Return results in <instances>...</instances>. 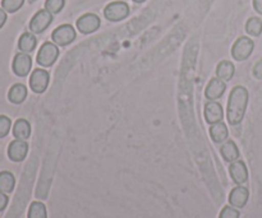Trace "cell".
<instances>
[{
  "label": "cell",
  "mask_w": 262,
  "mask_h": 218,
  "mask_svg": "<svg viewBox=\"0 0 262 218\" xmlns=\"http://www.w3.org/2000/svg\"><path fill=\"white\" fill-rule=\"evenodd\" d=\"M248 104V91L242 86H238L233 88L230 92L229 101H228L227 117L230 125H238L242 123L245 117L246 110Z\"/></svg>",
  "instance_id": "obj_1"
},
{
  "label": "cell",
  "mask_w": 262,
  "mask_h": 218,
  "mask_svg": "<svg viewBox=\"0 0 262 218\" xmlns=\"http://www.w3.org/2000/svg\"><path fill=\"white\" fill-rule=\"evenodd\" d=\"M253 47H255V43L251 38L248 37H239L234 42L232 49V55L235 60L243 61L246 59H248L252 54Z\"/></svg>",
  "instance_id": "obj_2"
},
{
  "label": "cell",
  "mask_w": 262,
  "mask_h": 218,
  "mask_svg": "<svg viewBox=\"0 0 262 218\" xmlns=\"http://www.w3.org/2000/svg\"><path fill=\"white\" fill-rule=\"evenodd\" d=\"M59 56V49L55 43L45 42L37 54V63L41 66H51Z\"/></svg>",
  "instance_id": "obj_3"
},
{
  "label": "cell",
  "mask_w": 262,
  "mask_h": 218,
  "mask_svg": "<svg viewBox=\"0 0 262 218\" xmlns=\"http://www.w3.org/2000/svg\"><path fill=\"white\" fill-rule=\"evenodd\" d=\"M104 14L106 19L112 20V22H118L122 20L129 14V7L127 3L124 2H114L110 3L104 10Z\"/></svg>",
  "instance_id": "obj_4"
},
{
  "label": "cell",
  "mask_w": 262,
  "mask_h": 218,
  "mask_svg": "<svg viewBox=\"0 0 262 218\" xmlns=\"http://www.w3.org/2000/svg\"><path fill=\"white\" fill-rule=\"evenodd\" d=\"M51 38H53V41L58 46H67L74 41L76 31H74V28L71 25H61L54 30Z\"/></svg>",
  "instance_id": "obj_5"
},
{
  "label": "cell",
  "mask_w": 262,
  "mask_h": 218,
  "mask_svg": "<svg viewBox=\"0 0 262 218\" xmlns=\"http://www.w3.org/2000/svg\"><path fill=\"white\" fill-rule=\"evenodd\" d=\"M53 22V14L46 9L38 10L30 22V30L32 33H42Z\"/></svg>",
  "instance_id": "obj_6"
},
{
  "label": "cell",
  "mask_w": 262,
  "mask_h": 218,
  "mask_svg": "<svg viewBox=\"0 0 262 218\" xmlns=\"http://www.w3.org/2000/svg\"><path fill=\"white\" fill-rule=\"evenodd\" d=\"M49 81H50V76L43 69H36L33 73L31 74L30 78V87L35 93H42L46 91L49 86Z\"/></svg>",
  "instance_id": "obj_7"
},
{
  "label": "cell",
  "mask_w": 262,
  "mask_h": 218,
  "mask_svg": "<svg viewBox=\"0 0 262 218\" xmlns=\"http://www.w3.org/2000/svg\"><path fill=\"white\" fill-rule=\"evenodd\" d=\"M100 23H101L100 22V18L96 14H94V13H87V14L78 18V20H77V28H78V31L81 33L89 35V33H92L99 30Z\"/></svg>",
  "instance_id": "obj_8"
},
{
  "label": "cell",
  "mask_w": 262,
  "mask_h": 218,
  "mask_svg": "<svg viewBox=\"0 0 262 218\" xmlns=\"http://www.w3.org/2000/svg\"><path fill=\"white\" fill-rule=\"evenodd\" d=\"M31 68H32V59H31L30 54L19 53L14 56V60H13V71L18 77L27 76L30 73Z\"/></svg>",
  "instance_id": "obj_9"
},
{
  "label": "cell",
  "mask_w": 262,
  "mask_h": 218,
  "mask_svg": "<svg viewBox=\"0 0 262 218\" xmlns=\"http://www.w3.org/2000/svg\"><path fill=\"white\" fill-rule=\"evenodd\" d=\"M28 152V144L25 140L15 139L8 147V156L13 162H20L26 158Z\"/></svg>",
  "instance_id": "obj_10"
},
{
  "label": "cell",
  "mask_w": 262,
  "mask_h": 218,
  "mask_svg": "<svg viewBox=\"0 0 262 218\" xmlns=\"http://www.w3.org/2000/svg\"><path fill=\"white\" fill-rule=\"evenodd\" d=\"M224 117V111H223L222 105L215 101H210L205 105V119L209 124H215L220 123Z\"/></svg>",
  "instance_id": "obj_11"
},
{
  "label": "cell",
  "mask_w": 262,
  "mask_h": 218,
  "mask_svg": "<svg viewBox=\"0 0 262 218\" xmlns=\"http://www.w3.org/2000/svg\"><path fill=\"white\" fill-rule=\"evenodd\" d=\"M229 173L233 181L238 184V185H242V184H245L248 180L247 166H246L243 161H234V162H232L229 167Z\"/></svg>",
  "instance_id": "obj_12"
},
{
  "label": "cell",
  "mask_w": 262,
  "mask_h": 218,
  "mask_svg": "<svg viewBox=\"0 0 262 218\" xmlns=\"http://www.w3.org/2000/svg\"><path fill=\"white\" fill-rule=\"evenodd\" d=\"M250 198V191L245 186H237L230 191L229 203L234 208H243Z\"/></svg>",
  "instance_id": "obj_13"
},
{
  "label": "cell",
  "mask_w": 262,
  "mask_h": 218,
  "mask_svg": "<svg viewBox=\"0 0 262 218\" xmlns=\"http://www.w3.org/2000/svg\"><path fill=\"white\" fill-rule=\"evenodd\" d=\"M225 89H227V84L224 81H222L220 78H214L209 82L206 87V91H205V96L209 100L214 101V100L220 99V97L224 94Z\"/></svg>",
  "instance_id": "obj_14"
},
{
  "label": "cell",
  "mask_w": 262,
  "mask_h": 218,
  "mask_svg": "<svg viewBox=\"0 0 262 218\" xmlns=\"http://www.w3.org/2000/svg\"><path fill=\"white\" fill-rule=\"evenodd\" d=\"M13 135L20 140L28 139L31 135L30 123L25 119H18L13 125Z\"/></svg>",
  "instance_id": "obj_15"
},
{
  "label": "cell",
  "mask_w": 262,
  "mask_h": 218,
  "mask_svg": "<svg viewBox=\"0 0 262 218\" xmlns=\"http://www.w3.org/2000/svg\"><path fill=\"white\" fill-rule=\"evenodd\" d=\"M27 97V88H26L25 84H14L12 88L9 89V93H8V99L12 104L15 105H19L22 104L23 101L26 100Z\"/></svg>",
  "instance_id": "obj_16"
},
{
  "label": "cell",
  "mask_w": 262,
  "mask_h": 218,
  "mask_svg": "<svg viewBox=\"0 0 262 218\" xmlns=\"http://www.w3.org/2000/svg\"><path fill=\"white\" fill-rule=\"evenodd\" d=\"M220 152H222V156L224 157V160L228 161V162H234L239 157V150H238L237 144L233 140L224 143L222 146V148H220Z\"/></svg>",
  "instance_id": "obj_17"
},
{
  "label": "cell",
  "mask_w": 262,
  "mask_h": 218,
  "mask_svg": "<svg viewBox=\"0 0 262 218\" xmlns=\"http://www.w3.org/2000/svg\"><path fill=\"white\" fill-rule=\"evenodd\" d=\"M228 128L224 123H215L210 128V135L215 143H223L228 138Z\"/></svg>",
  "instance_id": "obj_18"
},
{
  "label": "cell",
  "mask_w": 262,
  "mask_h": 218,
  "mask_svg": "<svg viewBox=\"0 0 262 218\" xmlns=\"http://www.w3.org/2000/svg\"><path fill=\"white\" fill-rule=\"evenodd\" d=\"M36 43H37V40H36L35 35L30 32H25L19 37V41H18V47L22 53H31V51L35 50Z\"/></svg>",
  "instance_id": "obj_19"
},
{
  "label": "cell",
  "mask_w": 262,
  "mask_h": 218,
  "mask_svg": "<svg viewBox=\"0 0 262 218\" xmlns=\"http://www.w3.org/2000/svg\"><path fill=\"white\" fill-rule=\"evenodd\" d=\"M235 73V68H234V64L230 63V61L224 60L217 65L216 69V74H217V78H220L222 81L228 82L233 78Z\"/></svg>",
  "instance_id": "obj_20"
},
{
  "label": "cell",
  "mask_w": 262,
  "mask_h": 218,
  "mask_svg": "<svg viewBox=\"0 0 262 218\" xmlns=\"http://www.w3.org/2000/svg\"><path fill=\"white\" fill-rule=\"evenodd\" d=\"M15 185V179L9 171H2L0 173V191L3 193H10L13 191Z\"/></svg>",
  "instance_id": "obj_21"
},
{
  "label": "cell",
  "mask_w": 262,
  "mask_h": 218,
  "mask_svg": "<svg viewBox=\"0 0 262 218\" xmlns=\"http://www.w3.org/2000/svg\"><path fill=\"white\" fill-rule=\"evenodd\" d=\"M28 218H48L45 204L41 202H33L28 209Z\"/></svg>",
  "instance_id": "obj_22"
},
{
  "label": "cell",
  "mask_w": 262,
  "mask_h": 218,
  "mask_svg": "<svg viewBox=\"0 0 262 218\" xmlns=\"http://www.w3.org/2000/svg\"><path fill=\"white\" fill-rule=\"evenodd\" d=\"M246 31L251 36H260L262 33V20L257 17H252L247 20Z\"/></svg>",
  "instance_id": "obj_23"
},
{
  "label": "cell",
  "mask_w": 262,
  "mask_h": 218,
  "mask_svg": "<svg viewBox=\"0 0 262 218\" xmlns=\"http://www.w3.org/2000/svg\"><path fill=\"white\" fill-rule=\"evenodd\" d=\"M25 0H2V7L5 12L14 13L22 8Z\"/></svg>",
  "instance_id": "obj_24"
},
{
  "label": "cell",
  "mask_w": 262,
  "mask_h": 218,
  "mask_svg": "<svg viewBox=\"0 0 262 218\" xmlns=\"http://www.w3.org/2000/svg\"><path fill=\"white\" fill-rule=\"evenodd\" d=\"M64 7V0H46L45 9L51 14H56L60 12Z\"/></svg>",
  "instance_id": "obj_25"
},
{
  "label": "cell",
  "mask_w": 262,
  "mask_h": 218,
  "mask_svg": "<svg viewBox=\"0 0 262 218\" xmlns=\"http://www.w3.org/2000/svg\"><path fill=\"white\" fill-rule=\"evenodd\" d=\"M10 127H12V122H10L9 117L2 115L0 116V138H4L5 135H8Z\"/></svg>",
  "instance_id": "obj_26"
},
{
  "label": "cell",
  "mask_w": 262,
  "mask_h": 218,
  "mask_svg": "<svg viewBox=\"0 0 262 218\" xmlns=\"http://www.w3.org/2000/svg\"><path fill=\"white\" fill-rule=\"evenodd\" d=\"M219 218H239V212L234 207H224Z\"/></svg>",
  "instance_id": "obj_27"
},
{
  "label": "cell",
  "mask_w": 262,
  "mask_h": 218,
  "mask_svg": "<svg viewBox=\"0 0 262 218\" xmlns=\"http://www.w3.org/2000/svg\"><path fill=\"white\" fill-rule=\"evenodd\" d=\"M253 76L257 79H262V59L256 64L255 68H253Z\"/></svg>",
  "instance_id": "obj_28"
},
{
  "label": "cell",
  "mask_w": 262,
  "mask_h": 218,
  "mask_svg": "<svg viewBox=\"0 0 262 218\" xmlns=\"http://www.w3.org/2000/svg\"><path fill=\"white\" fill-rule=\"evenodd\" d=\"M7 204H8L7 194L3 193V191H0V212L4 211V208L7 207Z\"/></svg>",
  "instance_id": "obj_29"
},
{
  "label": "cell",
  "mask_w": 262,
  "mask_h": 218,
  "mask_svg": "<svg viewBox=\"0 0 262 218\" xmlns=\"http://www.w3.org/2000/svg\"><path fill=\"white\" fill-rule=\"evenodd\" d=\"M5 22H7V12H5L4 9H2V8H0V28L4 26Z\"/></svg>",
  "instance_id": "obj_30"
},
{
  "label": "cell",
  "mask_w": 262,
  "mask_h": 218,
  "mask_svg": "<svg viewBox=\"0 0 262 218\" xmlns=\"http://www.w3.org/2000/svg\"><path fill=\"white\" fill-rule=\"evenodd\" d=\"M253 7H255L256 12L262 14V0H253Z\"/></svg>",
  "instance_id": "obj_31"
},
{
  "label": "cell",
  "mask_w": 262,
  "mask_h": 218,
  "mask_svg": "<svg viewBox=\"0 0 262 218\" xmlns=\"http://www.w3.org/2000/svg\"><path fill=\"white\" fill-rule=\"evenodd\" d=\"M133 2H136V3H143V2H145V0H133Z\"/></svg>",
  "instance_id": "obj_32"
}]
</instances>
